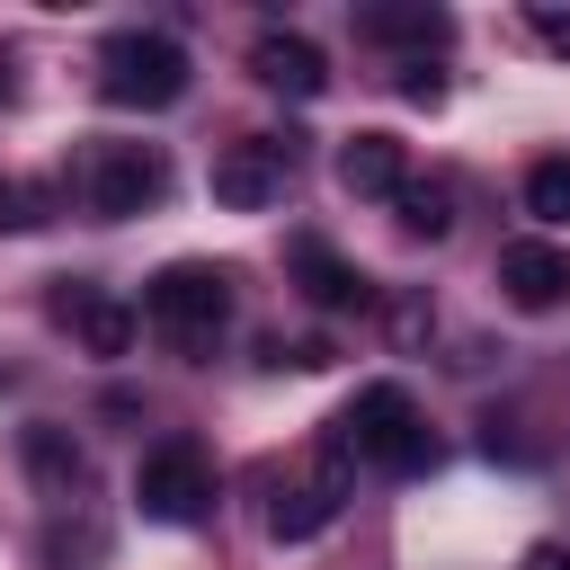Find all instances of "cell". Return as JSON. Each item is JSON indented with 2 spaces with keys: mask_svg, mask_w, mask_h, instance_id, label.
<instances>
[{
  "mask_svg": "<svg viewBox=\"0 0 570 570\" xmlns=\"http://www.w3.org/2000/svg\"><path fill=\"white\" fill-rule=\"evenodd\" d=\"M142 321H151L178 356H214L223 330H232V267H214V258H169V267L142 285Z\"/></svg>",
  "mask_w": 570,
  "mask_h": 570,
  "instance_id": "6da1fadb",
  "label": "cell"
},
{
  "mask_svg": "<svg viewBox=\"0 0 570 570\" xmlns=\"http://www.w3.org/2000/svg\"><path fill=\"white\" fill-rule=\"evenodd\" d=\"M338 454H356V463H374V472H419V463H436V436H428V419H419V401L401 392V383H356V401L338 410V436H330Z\"/></svg>",
  "mask_w": 570,
  "mask_h": 570,
  "instance_id": "7a4b0ae2",
  "label": "cell"
},
{
  "mask_svg": "<svg viewBox=\"0 0 570 570\" xmlns=\"http://www.w3.org/2000/svg\"><path fill=\"white\" fill-rule=\"evenodd\" d=\"M187 71H196L187 45L160 36V27H125V36L98 45V98H107V107H142V116H160V107L187 98Z\"/></svg>",
  "mask_w": 570,
  "mask_h": 570,
  "instance_id": "3957f363",
  "label": "cell"
},
{
  "mask_svg": "<svg viewBox=\"0 0 570 570\" xmlns=\"http://www.w3.org/2000/svg\"><path fill=\"white\" fill-rule=\"evenodd\" d=\"M169 196V151L160 142H89L80 160V205L98 223H134Z\"/></svg>",
  "mask_w": 570,
  "mask_h": 570,
  "instance_id": "277c9868",
  "label": "cell"
},
{
  "mask_svg": "<svg viewBox=\"0 0 570 570\" xmlns=\"http://www.w3.org/2000/svg\"><path fill=\"white\" fill-rule=\"evenodd\" d=\"M134 508H142L151 525H196V517L214 508V463H205V445H187V436L151 445V454L134 463Z\"/></svg>",
  "mask_w": 570,
  "mask_h": 570,
  "instance_id": "5b68a950",
  "label": "cell"
},
{
  "mask_svg": "<svg viewBox=\"0 0 570 570\" xmlns=\"http://www.w3.org/2000/svg\"><path fill=\"white\" fill-rule=\"evenodd\" d=\"M285 187H294V142H285V134H240V142L214 151V205L267 214Z\"/></svg>",
  "mask_w": 570,
  "mask_h": 570,
  "instance_id": "8992f818",
  "label": "cell"
},
{
  "mask_svg": "<svg viewBox=\"0 0 570 570\" xmlns=\"http://www.w3.org/2000/svg\"><path fill=\"white\" fill-rule=\"evenodd\" d=\"M338 499H347V454L330 445V454H321L303 481H285V490H276V508H267V534H276V543H312V534L338 517Z\"/></svg>",
  "mask_w": 570,
  "mask_h": 570,
  "instance_id": "52a82bcc",
  "label": "cell"
},
{
  "mask_svg": "<svg viewBox=\"0 0 570 570\" xmlns=\"http://www.w3.org/2000/svg\"><path fill=\"white\" fill-rule=\"evenodd\" d=\"M285 267H294V285H303V303H312V312H365V303H374L365 267H356V258H338V249H330V240H312V232H294V240H285Z\"/></svg>",
  "mask_w": 570,
  "mask_h": 570,
  "instance_id": "ba28073f",
  "label": "cell"
},
{
  "mask_svg": "<svg viewBox=\"0 0 570 570\" xmlns=\"http://www.w3.org/2000/svg\"><path fill=\"white\" fill-rule=\"evenodd\" d=\"M499 294L517 312H561L570 303V249L561 240H508L499 249Z\"/></svg>",
  "mask_w": 570,
  "mask_h": 570,
  "instance_id": "9c48e42d",
  "label": "cell"
},
{
  "mask_svg": "<svg viewBox=\"0 0 570 570\" xmlns=\"http://www.w3.org/2000/svg\"><path fill=\"white\" fill-rule=\"evenodd\" d=\"M338 187L365 196V205H392V196L410 187V151H401V134H347V142H338Z\"/></svg>",
  "mask_w": 570,
  "mask_h": 570,
  "instance_id": "30bf717a",
  "label": "cell"
},
{
  "mask_svg": "<svg viewBox=\"0 0 570 570\" xmlns=\"http://www.w3.org/2000/svg\"><path fill=\"white\" fill-rule=\"evenodd\" d=\"M249 71H258L267 89H285V98H321V89H330V53H321L312 36H285V27H267V36L249 45Z\"/></svg>",
  "mask_w": 570,
  "mask_h": 570,
  "instance_id": "8fae6325",
  "label": "cell"
},
{
  "mask_svg": "<svg viewBox=\"0 0 570 570\" xmlns=\"http://www.w3.org/2000/svg\"><path fill=\"white\" fill-rule=\"evenodd\" d=\"M53 312L80 330V347H89V356H125V347H134V330H142V321H134L116 294H89V285H80V294H62Z\"/></svg>",
  "mask_w": 570,
  "mask_h": 570,
  "instance_id": "7c38bea8",
  "label": "cell"
},
{
  "mask_svg": "<svg viewBox=\"0 0 570 570\" xmlns=\"http://www.w3.org/2000/svg\"><path fill=\"white\" fill-rule=\"evenodd\" d=\"M356 36L365 45H401L410 62H428V45L454 36V18L445 9H356Z\"/></svg>",
  "mask_w": 570,
  "mask_h": 570,
  "instance_id": "4fadbf2b",
  "label": "cell"
},
{
  "mask_svg": "<svg viewBox=\"0 0 570 570\" xmlns=\"http://www.w3.org/2000/svg\"><path fill=\"white\" fill-rule=\"evenodd\" d=\"M18 454H27V472H36V490H45V499H71V490L89 481V463H80V445H71L62 428H27V445H18Z\"/></svg>",
  "mask_w": 570,
  "mask_h": 570,
  "instance_id": "5bb4252c",
  "label": "cell"
},
{
  "mask_svg": "<svg viewBox=\"0 0 570 570\" xmlns=\"http://www.w3.org/2000/svg\"><path fill=\"white\" fill-rule=\"evenodd\" d=\"M392 205H401V232H410V240H445V232H454V196H445L436 178H428V187L410 178Z\"/></svg>",
  "mask_w": 570,
  "mask_h": 570,
  "instance_id": "9a60e30c",
  "label": "cell"
},
{
  "mask_svg": "<svg viewBox=\"0 0 570 570\" xmlns=\"http://www.w3.org/2000/svg\"><path fill=\"white\" fill-rule=\"evenodd\" d=\"M525 214L534 223H570V151H543L525 169Z\"/></svg>",
  "mask_w": 570,
  "mask_h": 570,
  "instance_id": "2e32d148",
  "label": "cell"
},
{
  "mask_svg": "<svg viewBox=\"0 0 570 570\" xmlns=\"http://www.w3.org/2000/svg\"><path fill=\"white\" fill-rule=\"evenodd\" d=\"M36 223H45V187L0 178V232H36Z\"/></svg>",
  "mask_w": 570,
  "mask_h": 570,
  "instance_id": "e0dca14e",
  "label": "cell"
},
{
  "mask_svg": "<svg viewBox=\"0 0 570 570\" xmlns=\"http://www.w3.org/2000/svg\"><path fill=\"white\" fill-rule=\"evenodd\" d=\"M98 552H107V534H98V525H80V534H62V525H53V534H45V561H53V570H62V561H98Z\"/></svg>",
  "mask_w": 570,
  "mask_h": 570,
  "instance_id": "ac0fdd59",
  "label": "cell"
},
{
  "mask_svg": "<svg viewBox=\"0 0 570 570\" xmlns=\"http://www.w3.org/2000/svg\"><path fill=\"white\" fill-rule=\"evenodd\" d=\"M401 98H410V107H436V98H445V71H436V62H401Z\"/></svg>",
  "mask_w": 570,
  "mask_h": 570,
  "instance_id": "d6986e66",
  "label": "cell"
},
{
  "mask_svg": "<svg viewBox=\"0 0 570 570\" xmlns=\"http://www.w3.org/2000/svg\"><path fill=\"white\" fill-rule=\"evenodd\" d=\"M525 36L543 53H570V9H525Z\"/></svg>",
  "mask_w": 570,
  "mask_h": 570,
  "instance_id": "ffe728a7",
  "label": "cell"
},
{
  "mask_svg": "<svg viewBox=\"0 0 570 570\" xmlns=\"http://www.w3.org/2000/svg\"><path fill=\"white\" fill-rule=\"evenodd\" d=\"M517 570H570V543H525Z\"/></svg>",
  "mask_w": 570,
  "mask_h": 570,
  "instance_id": "44dd1931",
  "label": "cell"
}]
</instances>
